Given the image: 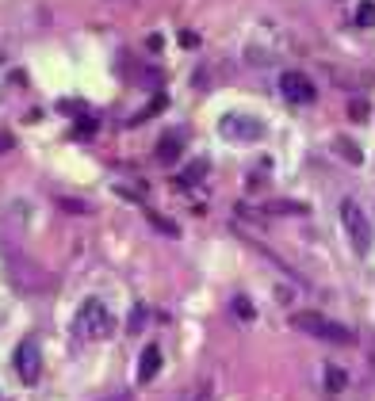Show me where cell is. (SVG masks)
<instances>
[{"label":"cell","instance_id":"obj_1","mask_svg":"<svg viewBox=\"0 0 375 401\" xmlns=\"http://www.w3.org/2000/svg\"><path fill=\"white\" fill-rule=\"evenodd\" d=\"M292 325L299 333H306V337H318V340H325V344H356V333L349 329V325H341V321H330L325 313H314V310H299L292 317Z\"/></svg>","mask_w":375,"mask_h":401},{"label":"cell","instance_id":"obj_2","mask_svg":"<svg viewBox=\"0 0 375 401\" xmlns=\"http://www.w3.org/2000/svg\"><path fill=\"white\" fill-rule=\"evenodd\" d=\"M77 337L81 340H104L111 337V313H108V306L100 302V298H84L81 302V310H77Z\"/></svg>","mask_w":375,"mask_h":401},{"label":"cell","instance_id":"obj_3","mask_svg":"<svg viewBox=\"0 0 375 401\" xmlns=\"http://www.w3.org/2000/svg\"><path fill=\"white\" fill-rule=\"evenodd\" d=\"M341 222H345V233H349L356 256H368V253H371V241H375V229H371L368 214L356 207L352 199H345V203H341Z\"/></svg>","mask_w":375,"mask_h":401},{"label":"cell","instance_id":"obj_4","mask_svg":"<svg viewBox=\"0 0 375 401\" xmlns=\"http://www.w3.org/2000/svg\"><path fill=\"white\" fill-rule=\"evenodd\" d=\"M219 134L226 138V142L246 145V142H257V138L265 134V123H260V119H253V115H241V111H230V115H222Z\"/></svg>","mask_w":375,"mask_h":401},{"label":"cell","instance_id":"obj_5","mask_svg":"<svg viewBox=\"0 0 375 401\" xmlns=\"http://www.w3.org/2000/svg\"><path fill=\"white\" fill-rule=\"evenodd\" d=\"M16 371H20V378L27 386H35L39 382V371H42V352H39V340L35 337H23L20 348H16Z\"/></svg>","mask_w":375,"mask_h":401},{"label":"cell","instance_id":"obj_6","mask_svg":"<svg viewBox=\"0 0 375 401\" xmlns=\"http://www.w3.org/2000/svg\"><path fill=\"white\" fill-rule=\"evenodd\" d=\"M279 96L287 100V104H314L318 100V88H314V80L306 77V73H284L279 77Z\"/></svg>","mask_w":375,"mask_h":401},{"label":"cell","instance_id":"obj_7","mask_svg":"<svg viewBox=\"0 0 375 401\" xmlns=\"http://www.w3.org/2000/svg\"><path fill=\"white\" fill-rule=\"evenodd\" d=\"M157 371H161V344H146L138 359V382H154Z\"/></svg>","mask_w":375,"mask_h":401},{"label":"cell","instance_id":"obj_8","mask_svg":"<svg viewBox=\"0 0 375 401\" xmlns=\"http://www.w3.org/2000/svg\"><path fill=\"white\" fill-rule=\"evenodd\" d=\"M180 153H184V142L176 134H168V138L157 142V161H161V164H176V161H180Z\"/></svg>","mask_w":375,"mask_h":401},{"label":"cell","instance_id":"obj_9","mask_svg":"<svg viewBox=\"0 0 375 401\" xmlns=\"http://www.w3.org/2000/svg\"><path fill=\"white\" fill-rule=\"evenodd\" d=\"M142 210H146L149 226H154L157 233H165V237H180V226H176L173 218H165V214H157V210H149V207H142Z\"/></svg>","mask_w":375,"mask_h":401},{"label":"cell","instance_id":"obj_10","mask_svg":"<svg viewBox=\"0 0 375 401\" xmlns=\"http://www.w3.org/2000/svg\"><path fill=\"white\" fill-rule=\"evenodd\" d=\"M333 153L345 157L349 164H364V153H360V145H356L352 138H337V142H333Z\"/></svg>","mask_w":375,"mask_h":401},{"label":"cell","instance_id":"obj_11","mask_svg":"<svg viewBox=\"0 0 375 401\" xmlns=\"http://www.w3.org/2000/svg\"><path fill=\"white\" fill-rule=\"evenodd\" d=\"M345 386H349V375H345V367H337V363H325V390H330V394H341Z\"/></svg>","mask_w":375,"mask_h":401},{"label":"cell","instance_id":"obj_12","mask_svg":"<svg viewBox=\"0 0 375 401\" xmlns=\"http://www.w3.org/2000/svg\"><path fill=\"white\" fill-rule=\"evenodd\" d=\"M203 176H207V161H192L188 169L176 176V188H188V184H200Z\"/></svg>","mask_w":375,"mask_h":401},{"label":"cell","instance_id":"obj_13","mask_svg":"<svg viewBox=\"0 0 375 401\" xmlns=\"http://www.w3.org/2000/svg\"><path fill=\"white\" fill-rule=\"evenodd\" d=\"M233 317H238V321H253V317H257V306H253L246 294H238L233 298Z\"/></svg>","mask_w":375,"mask_h":401},{"label":"cell","instance_id":"obj_14","mask_svg":"<svg viewBox=\"0 0 375 401\" xmlns=\"http://www.w3.org/2000/svg\"><path fill=\"white\" fill-rule=\"evenodd\" d=\"M356 23H360V27H375V0H364V4L356 8Z\"/></svg>","mask_w":375,"mask_h":401},{"label":"cell","instance_id":"obj_15","mask_svg":"<svg viewBox=\"0 0 375 401\" xmlns=\"http://www.w3.org/2000/svg\"><path fill=\"white\" fill-rule=\"evenodd\" d=\"M161 107H165V96H154V100H149V104H146V111H142V115H134V119H130V123H134V126H138V123H146V119H149V115H157V111H161Z\"/></svg>","mask_w":375,"mask_h":401},{"label":"cell","instance_id":"obj_16","mask_svg":"<svg viewBox=\"0 0 375 401\" xmlns=\"http://www.w3.org/2000/svg\"><path fill=\"white\" fill-rule=\"evenodd\" d=\"M146 313H149V310H146L142 302H138L134 313H130V325H127V329H130V333H142V329H146Z\"/></svg>","mask_w":375,"mask_h":401},{"label":"cell","instance_id":"obj_17","mask_svg":"<svg viewBox=\"0 0 375 401\" xmlns=\"http://www.w3.org/2000/svg\"><path fill=\"white\" fill-rule=\"evenodd\" d=\"M58 207L73 210V214H92V207H88V203H81V199H58Z\"/></svg>","mask_w":375,"mask_h":401},{"label":"cell","instance_id":"obj_18","mask_svg":"<svg viewBox=\"0 0 375 401\" xmlns=\"http://www.w3.org/2000/svg\"><path fill=\"white\" fill-rule=\"evenodd\" d=\"M272 210H276V214H306L303 203H276Z\"/></svg>","mask_w":375,"mask_h":401},{"label":"cell","instance_id":"obj_19","mask_svg":"<svg viewBox=\"0 0 375 401\" xmlns=\"http://www.w3.org/2000/svg\"><path fill=\"white\" fill-rule=\"evenodd\" d=\"M349 115L356 119V123H364V119H368V104H364V100H352V111Z\"/></svg>","mask_w":375,"mask_h":401},{"label":"cell","instance_id":"obj_20","mask_svg":"<svg viewBox=\"0 0 375 401\" xmlns=\"http://www.w3.org/2000/svg\"><path fill=\"white\" fill-rule=\"evenodd\" d=\"M180 46H184V50H195V46H200V35H195V31H180Z\"/></svg>","mask_w":375,"mask_h":401},{"label":"cell","instance_id":"obj_21","mask_svg":"<svg viewBox=\"0 0 375 401\" xmlns=\"http://www.w3.org/2000/svg\"><path fill=\"white\" fill-rule=\"evenodd\" d=\"M58 111H62V115H73V119H77V115H81V104H77V100H73V104H69V100H62Z\"/></svg>","mask_w":375,"mask_h":401},{"label":"cell","instance_id":"obj_22","mask_svg":"<svg viewBox=\"0 0 375 401\" xmlns=\"http://www.w3.org/2000/svg\"><path fill=\"white\" fill-rule=\"evenodd\" d=\"M92 130H96V119H81V123H77V138H88Z\"/></svg>","mask_w":375,"mask_h":401},{"label":"cell","instance_id":"obj_23","mask_svg":"<svg viewBox=\"0 0 375 401\" xmlns=\"http://www.w3.org/2000/svg\"><path fill=\"white\" fill-rule=\"evenodd\" d=\"M192 401H214V390H211V382H203V386H200V394H195Z\"/></svg>","mask_w":375,"mask_h":401},{"label":"cell","instance_id":"obj_24","mask_svg":"<svg viewBox=\"0 0 375 401\" xmlns=\"http://www.w3.org/2000/svg\"><path fill=\"white\" fill-rule=\"evenodd\" d=\"M12 145H16V138L8 134V130H0V153H8V149H12Z\"/></svg>","mask_w":375,"mask_h":401},{"label":"cell","instance_id":"obj_25","mask_svg":"<svg viewBox=\"0 0 375 401\" xmlns=\"http://www.w3.org/2000/svg\"><path fill=\"white\" fill-rule=\"evenodd\" d=\"M146 46H149V50H165V39H161V35H149Z\"/></svg>","mask_w":375,"mask_h":401},{"label":"cell","instance_id":"obj_26","mask_svg":"<svg viewBox=\"0 0 375 401\" xmlns=\"http://www.w3.org/2000/svg\"><path fill=\"white\" fill-rule=\"evenodd\" d=\"M100 401H130L127 390H119V394H108V397H100Z\"/></svg>","mask_w":375,"mask_h":401}]
</instances>
